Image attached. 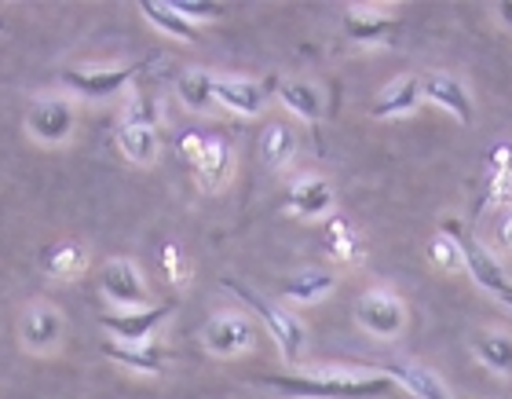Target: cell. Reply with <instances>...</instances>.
Listing matches in <instances>:
<instances>
[{
  "mask_svg": "<svg viewBox=\"0 0 512 399\" xmlns=\"http://www.w3.org/2000/svg\"><path fill=\"white\" fill-rule=\"evenodd\" d=\"M260 385L282 392L289 399H384L395 381L377 378H352V374H264Z\"/></svg>",
  "mask_w": 512,
  "mask_h": 399,
  "instance_id": "6da1fadb",
  "label": "cell"
},
{
  "mask_svg": "<svg viewBox=\"0 0 512 399\" xmlns=\"http://www.w3.org/2000/svg\"><path fill=\"white\" fill-rule=\"evenodd\" d=\"M224 290H231L238 301L246 304V308H253V312L260 315V323L267 326V334H271V341L278 345V352H282V359H286L289 367L300 363L304 348H308V330H304V323H300L297 315L289 312V308L271 304L267 297H260L256 290H249L246 282L231 279V275L224 279Z\"/></svg>",
  "mask_w": 512,
  "mask_h": 399,
  "instance_id": "7a4b0ae2",
  "label": "cell"
},
{
  "mask_svg": "<svg viewBox=\"0 0 512 399\" xmlns=\"http://www.w3.org/2000/svg\"><path fill=\"white\" fill-rule=\"evenodd\" d=\"M443 231H447L454 242H458L461 249V260H465V271H469L472 279H476V286L480 290H487L494 297V301H502L512 308V279L505 275V268L494 260V253L487 246H483L480 238H472L465 227L454 220V216H447L443 220Z\"/></svg>",
  "mask_w": 512,
  "mask_h": 399,
  "instance_id": "3957f363",
  "label": "cell"
},
{
  "mask_svg": "<svg viewBox=\"0 0 512 399\" xmlns=\"http://www.w3.org/2000/svg\"><path fill=\"white\" fill-rule=\"evenodd\" d=\"M74 125H77L74 103L59 96L37 99L30 107V114H26V132L37 143H44V147H63L74 136Z\"/></svg>",
  "mask_w": 512,
  "mask_h": 399,
  "instance_id": "277c9868",
  "label": "cell"
},
{
  "mask_svg": "<svg viewBox=\"0 0 512 399\" xmlns=\"http://www.w3.org/2000/svg\"><path fill=\"white\" fill-rule=\"evenodd\" d=\"M355 319L366 334L374 337H399L406 330V304L392 290H366L355 304Z\"/></svg>",
  "mask_w": 512,
  "mask_h": 399,
  "instance_id": "5b68a950",
  "label": "cell"
},
{
  "mask_svg": "<svg viewBox=\"0 0 512 399\" xmlns=\"http://www.w3.org/2000/svg\"><path fill=\"white\" fill-rule=\"evenodd\" d=\"M169 315H172L169 304H147V308H136V312H103L99 315V326H103L118 345H150L154 330H158Z\"/></svg>",
  "mask_w": 512,
  "mask_h": 399,
  "instance_id": "8992f818",
  "label": "cell"
},
{
  "mask_svg": "<svg viewBox=\"0 0 512 399\" xmlns=\"http://www.w3.org/2000/svg\"><path fill=\"white\" fill-rule=\"evenodd\" d=\"M202 341L205 348L220 359H231V356H242L249 352L256 341V326L249 323L242 312H224V315H213L202 330Z\"/></svg>",
  "mask_w": 512,
  "mask_h": 399,
  "instance_id": "52a82bcc",
  "label": "cell"
},
{
  "mask_svg": "<svg viewBox=\"0 0 512 399\" xmlns=\"http://www.w3.org/2000/svg\"><path fill=\"white\" fill-rule=\"evenodd\" d=\"M99 286H103V297H107L114 308H125V312H136V308H147V282L139 275V268L132 260H110L103 275H99Z\"/></svg>",
  "mask_w": 512,
  "mask_h": 399,
  "instance_id": "ba28073f",
  "label": "cell"
},
{
  "mask_svg": "<svg viewBox=\"0 0 512 399\" xmlns=\"http://www.w3.org/2000/svg\"><path fill=\"white\" fill-rule=\"evenodd\" d=\"M63 315H59V308H52L48 301H37L26 308V315H22V348H30V352H37V356H48V352H55L59 348V341H63Z\"/></svg>",
  "mask_w": 512,
  "mask_h": 399,
  "instance_id": "9c48e42d",
  "label": "cell"
},
{
  "mask_svg": "<svg viewBox=\"0 0 512 399\" xmlns=\"http://www.w3.org/2000/svg\"><path fill=\"white\" fill-rule=\"evenodd\" d=\"M421 96H425L428 103L443 107L447 114H454L461 125H472V121H476V107H472L469 88L461 85L454 74H443V70H439V74L421 77Z\"/></svg>",
  "mask_w": 512,
  "mask_h": 399,
  "instance_id": "30bf717a",
  "label": "cell"
},
{
  "mask_svg": "<svg viewBox=\"0 0 512 399\" xmlns=\"http://www.w3.org/2000/svg\"><path fill=\"white\" fill-rule=\"evenodd\" d=\"M512 198V143H498L487 154V180H483V195L472 205V216L487 213L491 205H509Z\"/></svg>",
  "mask_w": 512,
  "mask_h": 399,
  "instance_id": "8fae6325",
  "label": "cell"
},
{
  "mask_svg": "<svg viewBox=\"0 0 512 399\" xmlns=\"http://www.w3.org/2000/svg\"><path fill=\"white\" fill-rule=\"evenodd\" d=\"M191 169L198 176L202 191H220L231 180V173H235V151H231V143L224 136H209Z\"/></svg>",
  "mask_w": 512,
  "mask_h": 399,
  "instance_id": "7c38bea8",
  "label": "cell"
},
{
  "mask_svg": "<svg viewBox=\"0 0 512 399\" xmlns=\"http://www.w3.org/2000/svg\"><path fill=\"white\" fill-rule=\"evenodd\" d=\"M213 99L220 107L242 114V118H256L264 110L267 88L256 85V81H246V77H216Z\"/></svg>",
  "mask_w": 512,
  "mask_h": 399,
  "instance_id": "4fadbf2b",
  "label": "cell"
},
{
  "mask_svg": "<svg viewBox=\"0 0 512 399\" xmlns=\"http://www.w3.org/2000/svg\"><path fill=\"white\" fill-rule=\"evenodd\" d=\"M395 26H399V19L381 8H348V15H344V33H348V41H355V44L388 41L395 33Z\"/></svg>",
  "mask_w": 512,
  "mask_h": 399,
  "instance_id": "5bb4252c",
  "label": "cell"
},
{
  "mask_svg": "<svg viewBox=\"0 0 512 399\" xmlns=\"http://www.w3.org/2000/svg\"><path fill=\"white\" fill-rule=\"evenodd\" d=\"M384 378H392L395 385H403L414 399H454L447 385H443L428 367H421V363H399V359H395V363H384Z\"/></svg>",
  "mask_w": 512,
  "mask_h": 399,
  "instance_id": "9a60e30c",
  "label": "cell"
},
{
  "mask_svg": "<svg viewBox=\"0 0 512 399\" xmlns=\"http://www.w3.org/2000/svg\"><path fill=\"white\" fill-rule=\"evenodd\" d=\"M286 209L300 220H319L333 209V187L322 176H304L300 184H293L286 198Z\"/></svg>",
  "mask_w": 512,
  "mask_h": 399,
  "instance_id": "2e32d148",
  "label": "cell"
},
{
  "mask_svg": "<svg viewBox=\"0 0 512 399\" xmlns=\"http://www.w3.org/2000/svg\"><path fill=\"white\" fill-rule=\"evenodd\" d=\"M136 70H143L139 63H132V66H121V70H92V74H81V70H66V85L70 88H77L81 96H88V99H107V96H114L121 85H128V77L136 74Z\"/></svg>",
  "mask_w": 512,
  "mask_h": 399,
  "instance_id": "e0dca14e",
  "label": "cell"
},
{
  "mask_svg": "<svg viewBox=\"0 0 512 399\" xmlns=\"http://www.w3.org/2000/svg\"><path fill=\"white\" fill-rule=\"evenodd\" d=\"M421 99H425L421 96V77H399V81H392V85L374 99L370 114H374V118H403V114L421 107Z\"/></svg>",
  "mask_w": 512,
  "mask_h": 399,
  "instance_id": "ac0fdd59",
  "label": "cell"
},
{
  "mask_svg": "<svg viewBox=\"0 0 512 399\" xmlns=\"http://www.w3.org/2000/svg\"><path fill=\"white\" fill-rule=\"evenodd\" d=\"M103 356L114 359L118 367H128L136 370V374H161L165 370V359L169 352L158 345H118V341H103Z\"/></svg>",
  "mask_w": 512,
  "mask_h": 399,
  "instance_id": "d6986e66",
  "label": "cell"
},
{
  "mask_svg": "<svg viewBox=\"0 0 512 399\" xmlns=\"http://www.w3.org/2000/svg\"><path fill=\"white\" fill-rule=\"evenodd\" d=\"M472 352L483 367L498 374V378H512V337L498 334V330H480L472 334Z\"/></svg>",
  "mask_w": 512,
  "mask_h": 399,
  "instance_id": "ffe728a7",
  "label": "cell"
},
{
  "mask_svg": "<svg viewBox=\"0 0 512 399\" xmlns=\"http://www.w3.org/2000/svg\"><path fill=\"white\" fill-rule=\"evenodd\" d=\"M139 11H143L150 26H158L165 37H176V41H187V44L202 41V33L194 30V22L183 19V15L172 8L169 0H143V4H139Z\"/></svg>",
  "mask_w": 512,
  "mask_h": 399,
  "instance_id": "44dd1931",
  "label": "cell"
},
{
  "mask_svg": "<svg viewBox=\"0 0 512 399\" xmlns=\"http://www.w3.org/2000/svg\"><path fill=\"white\" fill-rule=\"evenodd\" d=\"M322 242H326V253L341 264H359L363 260V238L355 235V227L341 216L326 220V231H322Z\"/></svg>",
  "mask_w": 512,
  "mask_h": 399,
  "instance_id": "7402d4cb",
  "label": "cell"
},
{
  "mask_svg": "<svg viewBox=\"0 0 512 399\" xmlns=\"http://www.w3.org/2000/svg\"><path fill=\"white\" fill-rule=\"evenodd\" d=\"M297 154V132L282 125V121H271L260 136V158H264L267 169H286Z\"/></svg>",
  "mask_w": 512,
  "mask_h": 399,
  "instance_id": "603a6c76",
  "label": "cell"
},
{
  "mask_svg": "<svg viewBox=\"0 0 512 399\" xmlns=\"http://www.w3.org/2000/svg\"><path fill=\"white\" fill-rule=\"evenodd\" d=\"M278 99H282V107L293 110L297 118L304 121H319L322 118V92L308 81H278Z\"/></svg>",
  "mask_w": 512,
  "mask_h": 399,
  "instance_id": "cb8c5ba5",
  "label": "cell"
},
{
  "mask_svg": "<svg viewBox=\"0 0 512 399\" xmlns=\"http://www.w3.org/2000/svg\"><path fill=\"white\" fill-rule=\"evenodd\" d=\"M41 264L55 279H77V275L88 268V249L77 246V242H63V246L44 249Z\"/></svg>",
  "mask_w": 512,
  "mask_h": 399,
  "instance_id": "d4e9b609",
  "label": "cell"
},
{
  "mask_svg": "<svg viewBox=\"0 0 512 399\" xmlns=\"http://www.w3.org/2000/svg\"><path fill=\"white\" fill-rule=\"evenodd\" d=\"M337 279H333L330 271H300V275H289L282 282V293H286L289 301H300V304H311V301H322L326 293H333Z\"/></svg>",
  "mask_w": 512,
  "mask_h": 399,
  "instance_id": "484cf974",
  "label": "cell"
},
{
  "mask_svg": "<svg viewBox=\"0 0 512 399\" xmlns=\"http://www.w3.org/2000/svg\"><path fill=\"white\" fill-rule=\"evenodd\" d=\"M118 147L128 162L150 165L158 158V129H143V125H121Z\"/></svg>",
  "mask_w": 512,
  "mask_h": 399,
  "instance_id": "4316f807",
  "label": "cell"
},
{
  "mask_svg": "<svg viewBox=\"0 0 512 399\" xmlns=\"http://www.w3.org/2000/svg\"><path fill=\"white\" fill-rule=\"evenodd\" d=\"M216 77L209 70H187V74L176 81V92H180V103H187L191 110H209L216 103L213 99Z\"/></svg>",
  "mask_w": 512,
  "mask_h": 399,
  "instance_id": "83f0119b",
  "label": "cell"
},
{
  "mask_svg": "<svg viewBox=\"0 0 512 399\" xmlns=\"http://www.w3.org/2000/svg\"><path fill=\"white\" fill-rule=\"evenodd\" d=\"M428 260H432L436 268H443V271H461V268H465L458 242H454L447 231H439V235L428 242Z\"/></svg>",
  "mask_w": 512,
  "mask_h": 399,
  "instance_id": "f1b7e54d",
  "label": "cell"
},
{
  "mask_svg": "<svg viewBox=\"0 0 512 399\" xmlns=\"http://www.w3.org/2000/svg\"><path fill=\"white\" fill-rule=\"evenodd\" d=\"M169 4L180 11L187 22H194V19H220V15H224V4H213V0H169Z\"/></svg>",
  "mask_w": 512,
  "mask_h": 399,
  "instance_id": "f546056e",
  "label": "cell"
},
{
  "mask_svg": "<svg viewBox=\"0 0 512 399\" xmlns=\"http://www.w3.org/2000/svg\"><path fill=\"white\" fill-rule=\"evenodd\" d=\"M158 103H150V99H136L132 107L125 110V118L121 125H143V129H158Z\"/></svg>",
  "mask_w": 512,
  "mask_h": 399,
  "instance_id": "4dcf8cb0",
  "label": "cell"
},
{
  "mask_svg": "<svg viewBox=\"0 0 512 399\" xmlns=\"http://www.w3.org/2000/svg\"><path fill=\"white\" fill-rule=\"evenodd\" d=\"M161 268L172 282H187V257H183L180 246H165L161 249Z\"/></svg>",
  "mask_w": 512,
  "mask_h": 399,
  "instance_id": "1f68e13d",
  "label": "cell"
},
{
  "mask_svg": "<svg viewBox=\"0 0 512 399\" xmlns=\"http://www.w3.org/2000/svg\"><path fill=\"white\" fill-rule=\"evenodd\" d=\"M205 140H209V136H202V132H183L180 136V143H176V151H180V158L187 165H194L198 162V154H202V147H205Z\"/></svg>",
  "mask_w": 512,
  "mask_h": 399,
  "instance_id": "d6a6232c",
  "label": "cell"
},
{
  "mask_svg": "<svg viewBox=\"0 0 512 399\" xmlns=\"http://www.w3.org/2000/svg\"><path fill=\"white\" fill-rule=\"evenodd\" d=\"M494 242L512 253V205H502L498 216H494Z\"/></svg>",
  "mask_w": 512,
  "mask_h": 399,
  "instance_id": "836d02e7",
  "label": "cell"
},
{
  "mask_svg": "<svg viewBox=\"0 0 512 399\" xmlns=\"http://www.w3.org/2000/svg\"><path fill=\"white\" fill-rule=\"evenodd\" d=\"M494 11H498L502 26H509V30H512V0H498V4H494Z\"/></svg>",
  "mask_w": 512,
  "mask_h": 399,
  "instance_id": "e575fe53",
  "label": "cell"
}]
</instances>
